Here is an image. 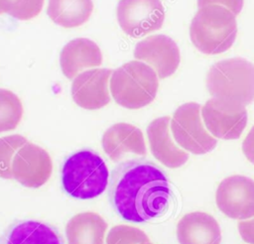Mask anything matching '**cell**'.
Returning a JSON list of instances; mask_svg holds the SVG:
<instances>
[{"mask_svg":"<svg viewBox=\"0 0 254 244\" xmlns=\"http://www.w3.org/2000/svg\"><path fill=\"white\" fill-rule=\"evenodd\" d=\"M108 197L121 218L143 223L165 211L171 188L168 178L157 165L133 159L113 169L108 183Z\"/></svg>","mask_w":254,"mask_h":244,"instance_id":"1","label":"cell"},{"mask_svg":"<svg viewBox=\"0 0 254 244\" xmlns=\"http://www.w3.org/2000/svg\"><path fill=\"white\" fill-rule=\"evenodd\" d=\"M206 85L214 104L238 112L254 101V64L243 58L225 59L208 70Z\"/></svg>","mask_w":254,"mask_h":244,"instance_id":"2","label":"cell"},{"mask_svg":"<svg viewBox=\"0 0 254 244\" xmlns=\"http://www.w3.org/2000/svg\"><path fill=\"white\" fill-rule=\"evenodd\" d=\"M237 36L235 15L218 5L200 7L190 26L193 46L202 54L218 55L232 47Z\"/></svg>","mask_w":254,"mask_h":244,"instance_id":"3","label":"cell"},{"mask_svg":"<svg viewBox=\"0 0 254 244\" xmlns=\"http://www.w3.org/2000/svg\"><path fill=\"white\" fill-rule=\"evenodd\" d=\"M109 183L104 160L94 151L84 149L70 155L62 169L64 189L77 199H91L100 195Z\"/></svg>","mask_w":254,"mask_h":244,"instance_id":"4","label":"cell"},{"mask_svg":"<svg viewBox=\"0 0 254 244\" xmlns=\"http://www.w3.org/2000/svg\"><path fill=\"white\" fill-rule=\"evenodd\" d=\"M109 85L116 103L128 109H139L155 99L159 79L152 66L131 61L112 71Z\"/></svg>","mask_w":254,"mask_h":244,"instance_id":"5","label":"cell"},{"mask_svg":"<svg viewBox=\"0 0 254 244\" xmlns=\"http://www.w3.org/2000/svg\"><path fill=\"white\" fill-rule=\"evenodd\" d=\"M170 128L178 145L191 154H206L217 145V140L203 126L201 105L198 103L181 105L173 115Z\"/></svg>","mask_w":254,"mask_h":244,"instance_id":"6","label":"cell"},{"mask_svg":"<svg viewBox=\"0 0 254 244\" xmlns=\"http://www.w3.org/2000/svg\"><path fill=\"white\" fill-rule=\"evenodd\" d=\"M116 12L121 29L132 38L159 30L165 20L161 0H120Z\"/></svg>","mask_w":254,"mask_h":244,"instance_id":"7","label":"cell"},{"mask_svg":"<svg viewBox=\"0 0 254 244\" xmlns=\"http://www.w3.org/2000/svg\"><path fill=\"white\" fill-rule=\"evenodd\" d=\"M219 210L232 219L245 220L254 216V181L244 176L225 178L216 190Z\"/></svg>","mask_w":254,"mask_h":244,"instance_id":"8","label":"cell"},{"mask_svg":"<svg viewBox=\"0 0 254 244\" xmlns=\"http://www.w3.org/2000/svg\"><path fill=\"white\" fill-rule=\"evenodd\" d=\"M53 172V162L42 147L27 142L16 153L12 162V177L27 187L44 185Z\"/></svg>","mask_w":254,"mask_h":244,"instance_id":"9","label":"cell"},{"mask_svg":"<svg viewBox=\"0 0 254 244\" xmlns=\"http://www.w3.org/2000/svg\"><path fill=\"white\" fill-rule=\"evenodd\" d=\"M134 57L149 63L162 79L174 74L181 61L178 45L166 35H154L140 41L135 47Z\"/></svg>","mask_w":254,"mask_h":244,"instance_id":"10","label":"cell"},{"mask_svg":"<svg viewBox=\"0 0 254 244\" xmlns=\"http://www.w3.org/2000/svg\"><path fill=\"white\" fill-rule=\"evenodd\" d=\"M110 68H94L78 73L72 80L71 96L81 108L96 110L110 102Z\"/></svg>","mask_w":254,"mask_h":244,"instance_id":"11","label":"cell"},{"mask_svg":"<svg viewBox=\"0 0 254 244\" xmlns=\"http://www.w3.org/2000/svg\"><path fill=\"white\" fill-rule=\"evenodd\" d=\"M171 118L159 117L147 127V136L153 156L168 168H179L185 165L189 154L175 144L170 133Z\"/></svg>","mask_w":254,"mask_h":244,"instance_id":"12","label":"cell"},{"mask_svg":"<svg viewBox=\"0 0 254 244\" xmlns=\"http://www.w3.org/2000/svg\"><path fill=\"white\" fill-rule=\"evenodd\" d=\"M102 148L113 162H119L126 153L140 156L147 154L142 131L129 123H116L102 136Z\"/></svg>","mask_w":254,"mask_h":244,"instance_id":"13","label":"cell"},{"mask_svg":"<svg viewBox=\"0 0 254 244\" xmlns=\"http://www.w3.org/2000/svg\"><path fill=\"white\" fill-rule=\"evenodd\" d=\"M0 244H64L59 230L39 220H18L0 235Z\"/></svg>","mask_w":254,"mask_h":244,"instance_id":"14","label":"cell"},{"mask_svg":"<svg viewBox=\"0 0 254 244\" xmlns=\"http://www.w3.org/2000/svg\"><path fill=\"white\" fill-rule=\"evenodd\" d=\"M177 237L180 244H220L221 230L214 217L194 211L178 222Z\"/></svg>","mask_w":254,"mask_h":244,"instance_id":"15","label":"cell"},{"mask_svg":"<svg viewBox=\"0 0 254 244\" xmlns=\"http://www.w3.org/2000/svg\"><path fill=\"white\" fill-rule=\"evenodd\" d=\"M201 118L210 134L223 140L238 139L247 124V111L226 112L218 108L210 98L201 106Z\"/></svg>","mask_w":254,"mask_h":244,"instance_id":"16","label":"cell"},{"mask_svg":"<svg viewBox=\"0 0 254 244\" xmlns=\"http://www.w3.org/2000/svg\"><path fill=\"white\" fill-rule=\"evenodd\" d=\"M60 63L67 78H74L78 72L102 63V54L99 47L91 40L77 38L68 42L62 50Z\"/></svg>","mask_w":254,"mask_h":244,"instance_id":"17","label":"cell"},{"mask_svg":"<svg viewBox=\"0 0 254 244\" xmlns=\"http://www.w3.org/2000/svg\"><path fill=\"white\" fill-rule=\"evenodd\" d=\"M106 229L107 223L98 213H77L65 226L67 244H104Z\"/></svg>","mask_w":254,"mask_h":244,"instance_id":"18","label":"cell"},{"mask_svg":"<svg viewBox=\"0 0 254 244\" xmlns=\"http://www.w3.org/2000/svg\"><path fill=\"white\" fill-rule=\"evenodd\" d=\"M93 11L92 0H49L47 13L51 20L64 28L84 24Z\"/></svg>","mask_w":254,"mask_h":244,"instance_id":"19","label":"cell"},{"mask_svg":"<svg viewBox=\"0 0 254 244\" xmlns=\"http://www.w3.org/2000/svg\"><path fill=\"white\" fill-rule=\"evenodd\" d=\"M23 116L20 98L12 91L0 88V133L14 130Z\"/></svg>","mask_w":254,"mask_h":244,"instance_id":"20","label":"cell"},{"mask_svg":"<svg viewBox=\"0 0 254 244\" xmlns=\"http://www.w3.org/2000/svg\"><path fill=\"white\" fill-rule=\"evenodd\" d=\"M24 136L14 134L0 138V178L13 179L12 162L19 149L27 143Z\"/></svg>","mask_w":254,"mask_h":244,"instance_id":"21","label":"cell"},{"mask_svg":"<svg viewBox=\"0 0 254 244\" xmlns=\"http://www.w3.org/2000/svg\"><path fill=\"white\" fill-rule=\"evenodd\" d=\"M45 0H0L2 13L18 20H29L39 15Z\"/></svg>","mask_w":254,"mask_h":244,"instance_id":"22","label":"cell"},{"mask_svg":"<svg viewBox=\"0 0 254 244\" xmlns=\"http://www.w3.org/2000/svg\"><path fill=\"white\" fill-rule=\"evenodd\" d=\"M149 242L147 234L141 229L130 225L113 226L106 238V244H140Z\"/></svg>","mask_w":254,"mask_h":244,"instance_id":"23","label":"cell"},{"mask_svg":"<svg viewBox=\"0 0 254 244\" xmlns=\"http://www.w3.org/2000/svg\"><path fill=\"white\" fill-rule=\"evenodd\" d=\"M244 0H197V6L203 7L207 5H218L225 7L235 16H237L243 8Z\"/></svg>","mask_w":254,"mask_h":244,"instance_id":"24","label":"cell"},{"mask_svg":"<svg viewBox=\"0 0 254 244\" xmlns=\"http://www.w3.org/2000/svg\"><path fill=\"white\" fill-rule=\"evenodd\" d=\"M238 231L246 243L254 244V218L240 221L238 223Z\"/></svg>","mask_w":254,"mask_h":244,"instance_id":"25","label":"cell"},{"mask_svg":"<svg viewBox=\"0 0 254 244\" xmlns=\"http://www.w3.org/2000/svg\"><path fill=\"white\" fill-rule=\"evenodd\" d=\"M242 151L246 159L254 164V126L250 129L242 143Z\"/></svg>","mask_w":254,"mask_h":244,"instance_id":"26","label":"cell"},{"mask_svg":"<svg viewBox=\"0 0 254 244\" xmlns=\"http://www.w3.org/2000/svg\"><path fill=\"white\" fill-rule=\"evenodd\" d=\"M140 244H153V243H151V242L149 241V242H143V243H140Z\"/></svg>","mask_w":254,"mask_h":244,"instance_id":"27","label":"cell"},{"mask_svg":"<svg viewBox=\"0 0 254 244\" xmlns=\"http://www.w3.org/2000/svg\"><path fill=\"white\" fill-rule=\"evenodd\" d=\"M0 14H2V11H1V9H0Z\"/></svg>","mask_w":254,"mask_h":244,"instance_id":"28","label":"cell"}]
</instances>
